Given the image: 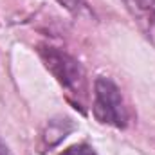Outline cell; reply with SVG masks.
<instances>
[{
  "label": "cell",
  "mask_w": 155,
  "mask_h": 155,
  "mask_svg": "<svg viewBox=\"0 0 155 155\" xmlns=\"http://www.w3.org/2000/svg\"><path fill=\"white\" fill-rule=\"evenodd\" d=\"M38 52L49 72L69 92V96L81 99L85 96V85H87L85 71L81 63L71 54H67L65 51L56 47H40Z\"/></svg>",
  "instance_id": "1"
},
{
  "label": "cell",
  "mask_w": 155,
  "mask_h": 155,
  "mask_svg": "<svg viewBox=\"0 0 155 155\" xmlns=\"http://www.w3.org/2000/svg\"><path fill=\"white\" fill-rule=\"evenodd\" d=\"M94 117L101 124L114 128H124L128 124V110L123 101L121 90L108 78H97L94 83V101H92Z\"/></svg>",
  "instance_id": "2"
},
{
  "label": "cell",
  "mask_w": 155,
  "mask_h": 155,
  "mask_svg": "<svg viewBox=\"0 0 155 155\" xmlns=\"http://www.w3.org/2000/svg\"><path fill=\"white\" fill-rule=\"evenodd\" d=\"M126 4L141 22L146 36L155 45V0H126Z\"/></svg>",
  "instance_id": "3"
},
{
  "label": "cell",
  "mask_w": 155,
  "mask_h": 155,
  "mask_svg": "<svg viewBox=\"0 0 155 155\" xmlns=\"http://www.w3.org/2000/svg\"><path fill=\"white\" fill-rule=\"evenodd\" d=\"M72 128H74V124H72V121L67 119V117L49 121L45 132L41 134V141H43L45 148H52V146H56L58 143H61V141L72 132Z\"/></svg>",
  "instance_id": "4"
},
{
  "label": "cell",
  "mask_w": 155,
  "mask_h": 155,
  "mask_svg": "<svg viewBox=\"0 0 155 155\" xmlns=\"http://www.w3.org/2000/svg\"><path fill=\"white\" fill-rule=\"evenodd\" d=\"M67 11H71L72 15H79L85 9V0H58Z\"/></svg>",
  "instance_id": "5"
},
{
  "label": "cell",
  "mask_w": 155,
  "mask_h": 155,
  "mask_svg": "<svg viewBox=\"0 0 155 155\" xmlns=\"http://www.w3.org/2000/svg\"><path fill=\"white\" fill-rule=\"evenodd\" d=\"M60 155H96V152L90 146H87V144H76V146L67 148L65 152H61Z\"/></svg>",
  "instance_id": "6"
},
{
  "label": "cell",
  "mask_w": 155,
  "mask_h": 155,
  "mask_svg": "<svg viewBox=\"0 0 155 155\" xmlns=\"http://www.w3.org/2000/svg\"><path fill=\"white\" fill-rule=\"evenodd\" d=\"M0 155H11V152H9V150H7L2 143H0Z\"/></svg>",
  "instance_id": "7"
}]
</instances>
